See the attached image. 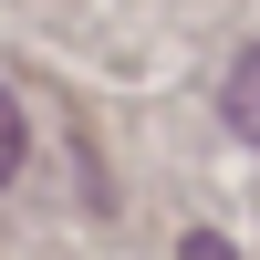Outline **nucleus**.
<instances>
[{
    "mask_svg": "<svg viewBox=\"0 0 260 260\" xmlns=\"http://www.w3.org/2000/svg\"><path fill=\"white\" fill-rule=\"evenodd\" d=\"M219 104H229V125H240V136L260 146V42H250L240 62H229V83H219Z\"/></svg>",
    "mask_w": 260,
    "mask_h": 260,
    "instance_id": "obj_1",
    "label": "nucleus"
},
{
    "mask_svg": "<svg viewBox=\"0 0 260 260\" xmlns=\"http://www.w3.org/2000/svg\"><path fill=\"white\" fill-rule=\"evenodd\" d=\"M11 177H21V104L0 94V187H11Z\"/></svg>",
    "mask_w": 260,
    "mask_h": 260,
    "instance_id": "obj_2",
    "label": "nucleus"
}]
</instances>
